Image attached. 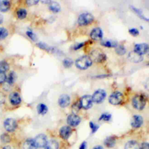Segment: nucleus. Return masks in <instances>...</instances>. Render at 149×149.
Instances as JSON below:
<instances>
[{"mask_svg":"<svg viewBox=\"0 0 149 149\" xmlns=\"http://www.w3.org/2000/svg\"><path fill=\"white\" fill-rule=\"evenodd\" d=\"M38 47L39 48H40L41 49H44V50H45L47 51H48V52H57L58 51L57 49L54 48V47H50V46H48L47 44H45V43H43V42H38L37 44Z\"/></svg>","mask_w":149,"mask_h":149,"instance_id":"aec40b11","label":"nucleus"},{"mask_svg":"<svg viewBox=\"0 0 149 149\" xmlns=\"http://www.w3.org/2000/svg\"><path fill=\"white\" fill-rule=\"evenodd\" d=\"M9 101L12 105H17L20 104L22 101L21 97L19 94L17 92L12 93L9 95Z\"/></svg>","mask_w":149,"mask_h":149,"instance_id":"2eb2a0df","label":"nucleus"},{"mask_svg":"<svg viewBox=\"0 0 149 149\" xmlns=\"http://www.w3.org/2000/svg\"><path fill=\"white\" fill-rule=\"evenodd\" d=\"M90 129L91 130V132L92 133H94L95 132H97V130L99 128V126L98 125L94 123L93 122H90Z\"/></svg>","mask_w":149,"mask_h":149,"instance_id":"e433bc0d","label":"nucleus"},{"mask_svg":"<svg viewBox=\"0 0 149 149\" xmlns=\"http://www.w3.org/2000/svg\"><path fill=\"white\" fill-rule=\"evenodd\" d=\"M143 122V118L140 115H135L132 118L131 125L133 127L139 128L142 125Z\"/></svg>","mask_w":149,"mask_h":149,"instance_id":"f3484780","label":"nucleus"},{"mask_svg":"<svg viewBox=\"0 0 149 149\" xmlns=\"http://www.w3.org/2000/svg\"><path fill=\"white\" fill-rule=\"evenodd\" d=\"M140 149H149V143L146 142L142 143Z\"/></svg>","mask_w":149,"mask_h":149,"instance_id":"79ce46f5","label":"nucleus"},{"mask_svg":"<svg viewBox=\"0 0 149 149\" xmlns=\"http://www.w3.org/2000/svg\"><path fill=\"white\" fill-rule=\"evenodd\" d=\"M115 51H116V54H118L119 55H125L126 54V49L124 47V46L119 45H118L116 47Z\"/></svg>","mask_w":149,"mask_h":149,"instance_id":"7c9ffc66","label":"nucleus"},{"mask_svg":"<svg viewBox=\"0 0 149 149\" xmlns=\"http://www.w3.org/2000/svg\"><path fill=\"white\" fill-rule=\"evenodd\" d=\"M94 20L93 16L89 13L81 14L77 19V23L80 26H86L93 22Z\"/></svg>","mask_w":149,"mask_h":149,"instance_id":"7ed1b4c3","label":"nucleus"},{"mask_svg":"<svg viewBox=\"0 0 149 149\" xmlns=\"http://www.w3.org/2000/svg\"><path fill=\"white\" fill-rule=\"evenodd\" d=\"M23 149H37V146L34 142V139H27L23 146Z\"/></svg>","mask_w":149,"mask_h":149,"instance_id":"a211bd4d","label":"nucleus"},{"mask_svg":"<svg viewBox=\"0 0 149 149\" xmlns=\"http://www.w3.org/2000/svg\"><path fill=\"white\" fill-rule=\"evenodd\" d=\"M79 104L80 107L85 109H88L90 108L93 105V100L91 96L90 95H83L81 97Z\"/></svg>","mask_w":149,"mask_h":149,"instance_id":"0eeeda50","label":"nucleus"},{"mask_svg":"<svg viewBox=\"0 0 149 149\" xmlns=\"http://www.w3.org/2000/svg\"><path fill=\"white\" fill-rule=\"evenodd\" d=\"M9 68V66L6 61L3 60L0 62V72L5 73L7 70H8Z\"/></svg>","mask_w":149,"mask_h":149,"instance_id":"c756f323","label":"nucleus"},{"mask_svg":"<svg viewBox=\"0 0 149 149\" xmlns=\"http://www.w3.org/2000/svg\"><path fill=\"white\" fill-rule=\"evenodd\" d=\"M116 143V139L114 136L108 137L104 141L105 145L109 148L113 147Z\"/></svg>","mask_w":149,"mask_h":149,"instance_id":"b1692460","label":"nucleus"},{"mask_svg":"<svg viewBox=\"0 0 149 149\" xmlns=\"http://www.w3.org/2000/svg\"><path fill=\"white\" fill-rule=\"evenodd\" d=\"M17 124L15 119L13 118H7L4 120L3 126L6 130L9 132L15 131L17 127Z\"/></svg>","mask_w":149,"mask_h":149,"instance_id":"6e6552de","label":"nucleus"},{"mask_svg":"<svg viewBox=\"0 0 149 149\" xmlns=\"http://www.w3.org/2000/svg\"><path fill=\"white\" fill-rule=\"evenodd\" d=\"M111 118V115L109 113H105L102 114L99 120H104V121H109Z\"/></svg>","mask_w":149,"mask_h":149,"instance_id":"72a5a7b5","label":"nucleus"},{"mask_svg":"<svg viewBox=\"0 0 149 149\" xmlns=\"http://www.w3.org/2000/svg\"><path fill=\"white\" fill-rule=\"evenodd\" d=\"M90 58L92 61H94L97 62H101L106 59V55L102 52L101 50L96 49L91 51L90 53Z\"/></svg>","mask_w":149,"mask_h":149,"instance_id":"20e7f679","label":"nucleus"},{"mask_svg":"<svg viewBox=\"0 0 149 149\" xmlns=\"http://www.w3.org/2000/svg\"><path fill=\"white\" fill-rule=\"evenodd\" d=\"M2 149H14V148H12V147H11L10 146H5V147H3Z\"/></svg>","mask_w":149,"mask_h":149,"instance_id":"49530a36","label":"nucleus"},{"mask_svg":"<svg viewBox=\"0 0 149 149\" xmlns=\"http://www.w3.org/2000/svg\"><path fill=\"white\" fill-rule=\"evenodd\" d=\"M123 99V94L119 91L113 92L110 96L108 99L109 102L112 105H116L120 104Z\"/></svg>","mask_w":149,"mask_h":149,"instance_id":"423d86ee","label":"nucleus"},{"mask_svg":"<svg viewBox=\"0 0 149 149\" xmlns=\"http://www.w3.org/2000/svg\"><path fill=\"white\" fill-rule=\"evenodd\" d=\"M17 78L16 74L14 72H11L9 74L8 77L6 78V82L9 85H12L16 81Z\"/></svg>","mask_w":149,"mask_h":149,"instance_id":"a878e982","label":"nucleus"},{"mask_svg":"<svg viewBox=\"0 0 149 149\" xmlns=\"http://www.w3.org/2000/svg\"><path fill=\"white\" fill-rule=\"evenodd\" d=\"M44 148L45 149H58L59 144L55 140H50L47 141Z\"/></svg>","mask_w":149,"mask_h":149,"instance_id":"5701e85b","label":"nucleus"},{"mask_svg":"<svg viewBox=\"0 0 149 149\" xmlns=\"http://www.w3.org/2000/svg\"><path fill=\"white\" fill-rule=\"evenodd\" d=\"M80 118L75 113H72L67 118V123L71 126H77L80 123Z\"/></svg>","mask_w":149,"mask_h":149,"instance_id":"9b49d317","label":"nucleus"},{"mask_svg":"<svg viewBox=\"0 0 149 149\" xmlns=\"http://www.w3.org/2000/svg\"><path fill=\"white\" fill-rule=\"evenodd\" d=\"M93 61L90 56L84 55L76 60L75 64L77 68L81 70H85L92 65Z\"/></svg>","mask_w":149,"mask_h":149,"instance_id":"f257e3e1","label":"nucleus"},{"mask_svg":"<svg viewBox=\"0 0 149 149\" xmlns=\"http://www.w3.org/2000/svg\"><path fill=\"white\" fill-rule=\"evenodd\" d=\"M149 50V45L146 43L137 44L134 45V51L137 54L143 55L148 52Z\"/></svg>","mask_w":149,"mask_h":149,"instance_id":"1a4fd4ad","label":"nucleus"},{"mask_svg":"<svg viewBox=\"0 0 149 149\" xmlns=\"http://www.w3.org/2000/svg\"><path fill=\"white\" fill-rule=\"evenodd\" d=\"M37 112L40 115H45L48 111V107L44 104H39L37 107Z\"/></svg>","mask_w":149,"mask_h":149,"instance_id":"393cba45","label":"nucleus"},{"mask_svg":"<svg viewBox=\"0 0 149 149\" xmlns=\"http://www.w3.org/2000/svg\"><path fill=\"white\" fill-rule=\"evenodd\" d=\"M144 86H145L146 88L149 90V79H148V80H147V81H146V83L144 84Z\"/></svg>","mask_w":149,"mask_h":149,"instance_id":"c03bdc74","label":"nucleus"},{"mask_svg":"<svg viewBox=\"0 0 149 149\" xmlns=\"http://www.w3.org/2000/svg\"><path fill=\"white\" fill-rule=\"evenodd\" d=\"M34 140L37 147H39V148L45 147L48 141L47 136L44 134H40L37 135L35 137Z\"/></svg>","mask_w":149,"mask_h":149,"instance_id":"9d476101","label":"nucleus"},{"mask_svg":"<svg viewBox=\"0 0 149 149\" xmlns=\"http://www.w3.org/2000/svg\"><path fill=\"white\" fill-rule=\"evenodd\" d=\"M8 30L3 27H0V40H4L8 36Z\"/></svg>","mask_w":149,"mask_h":149,"instance_id":"2f4dec72","label":"nucleus"},{"mask_svg":"<svg viewBox=\"0 0 149 149\" xmlns=\"http://www.w3.org/2000/svg\"><path fill=\"white\" fill-rule=\"evenodd\" d=\"M38 1H32V0H30V1H26V3L27 5L29 6H33V5H35L36 4H37L38 3Z\"/></svg>","mask_w":149,"mask_h":149,"instance_id":"a19ab883","label":"nucleus"},{"mask_svg":"<svg viewBox=\"0 0 149 149\" xmlns=\"http://www.w3.org/2000/svg\"><path fill=\"white\" fill-rule=\"evenodd\" d=\"M106 95L107 94L105 90L102 89H98L96 90L91 96L93 102H95L97 104L101 103L104 100V99L106 97Z\"/></svg>","mask_w":149,"mask_h":149,"instance_id":"39448f33","label":"nucleus"},{"mask_svg":"<svg viewBox=\"0 0 149 149\" xmlns=\"http://www.w3.org/2000/svg\"><path fill=\"white\" fill-rule=\"evenodd\" d=\"M27 10L24 8H20L19 10H17L16 12L17 16L18 19H24L27 16Z\"/></svg>","mask_w":149,"mask_h":149,"instance_id":"cd10ccee","label":"nucleus"},{"mask_svg":"<svg viewBox=\"0 0 149 149\" xmlns=\"http://www.w3.org/2000/svg\"><path fill=\"white\" fill-rule=\"evenodd\" d=\"M10 8V2L9 1H0V11L7 12Z\"/></svg>","mask_w":149,"mask_h":149,"instance_id":"412c9836","label":"nucleus"},{"mask_svg":"<svg viewBox=\"0 0 149 149\" xmlns=\"http://www.w3.org/2000/svg\"><path fill=\"white\" fill-rule=\"evenodd\" d=\"M73 60L70 58H67L63 59V65L65 68H69L70 67L72 66V65H73Z\"/></svg>","mask_w":149,"mask_h":149,"instance_id":"473e14b6","label":"nucleus"},{"mask_svg":"<svg viewBox=\"0 0 149 149\" xmlns=\"http://www.w3.org/2000/svg\"><path fill=\"white\" fill-rule=\"evenodd\" d=\"M72 133V129L68 126H63L59 130V135L64 140H67Z\"/></svg>","mask_w":149,"mask_h":149,"instance_id":"f8f14e48","label":"nucleus"},{"mask_svg":"<svg viewBox=\"0 0 149 149\" xmlns=\"http://www.w3.org/2000/svg\"><path fill=\"white\" fill-rule=\"evenodd\" d=\"M129 33L132 35L133 36H137V35H139V30L136 29V28H132V29H130L129 30Z\"/></svg>","mask_w":149,"mask_h":149,"instance_id":"4c0bfd02","label":"nucleus"},{"mask_svg":"<svg viewBox=\"0 0 149 149\" xmlns=\"http://www.w3.org/2000/svg\"><path fill=\"white\" fill-rule=\"evenodd\" d=\"M70 97L67 94L61 95L58 99L59 105L62 108H65L70 104Z\"/></svg>","mask_w":149,"mask_h":149,"instance_id":"4468645a","label":"nucleus"},{"mask_svg":"<svg viewBox=\"0 0 149 149\" xmlns=\"http://www.w3.org/2000/svg\"><path fill=\"white\" fill-rule=\"evenodd\" d=\"M1 139L3 143H8L10 140V138L8 134L4 133L1 135Z\"/></svg>","mask_w":149,"mask_h":149,"instance_id":"c9c22d12","label":"nucleus"},{"mask_svg":"<svg viewBox=\"0 0 149 149\" xmlns=\"http://www.w3.org/2000/svg\"><path fill=\"white\" fill-rule=\"evenodd\" d=\"M51 2V1H41L42 3H47V4H49Z\"/></svg>","mask_w":149,"mask_h":149,"instance_id":"de8ad7c7","label":"nucleus"},{"mask_svg":"<svg viewBox=\"0 0 149 149\" xmlns=\"http://www.w3.org/2000/svg\"><path fill=\"white\" fill-rule=\"evenodd\" d=\"M2 21H3V19H2V17L0 16V24H1V23L2 22Z\"/></svg>","mask_w":149,"mask_h":149,"instance_id":"09e8293b","label":"nucleus"},{"mask_svg":"<svg viewBox=\"0 0 149 149\" xmlns=\"http://www.w3.org/2000/svg\"><path fill=\"white\" fill-rule=\"evenodd\" d=\"M93 149H104V148L101 146H95Z\"/></svg>","mask_w":149,"mask_h":149,"instance_id":"a18cd8bd","label":"nucleus"},{"mask_svg":"<svg viewBox=\"0 0 149 149\" xmlns=\"http://www.w3.org/2000/svg\"><path fill=\"white\" fill-rule=\"evenodd\" d=\"M125 149H140V147L137 141L130 140L126 143Z\"/></svg>","mask_w":149,"mask_h":149,"instance_id":"4be33fe9","label":"nucleus"},{"mask_svg":"<svg viewBox=\"0 0 149 149\" xmlns=\"http://www.w3.org/2000/svg\"><path fill=\"white\" fill-rule=\"evenodd\" d=\"M128 59L132 62L134 63H139L140 62L143 61V57L142 55H140L138 54H137L136 52H135L134 51H131L129 53L128 56H127Z\"/></svg>","mask_w":149,"mask_h":149,"instance_id":"dca6fc26","label":"nucleus"},{"mask_svg":"<svg viewBox=\"0 0 149 149\" xmlns=\"http://www.w3.org/2000/svg\"><path fill=\"white\" fill-rule=\"evenodd\" d=\"M6 80V76L5 73L0 72V84L3 83Z\"/></svg>","mask_w":149,"mask_h":149,"instance_id":"58836bf2","label":"nucleus"},{"mask_svg":"<svg viewBox=\"0 0 149 149\" xmlns=\"http://www.w3.org/2000/svg\"><path fill=\"white\" fill-rule=\"evenodd\" d=\"M101 44L104 47L109 48V47H116L118 46V44L115 41H112L109 40L102 41L101 42Z\"/></svg>","mask_w":149,"mask_h":149,"instance_id":"bb28decb","label":"nucleus"},{"mask_svg":"<svg viewBox=\"0 0 149 149\" xmlns=\"http://www.w3.org/2000/svg\"><path fill=\"white\" fill-rule=\"evenodd\" d=\"M87 148V143L86 141H83L80 146L79 149H86Z\"/></svg>","mask_w":149,"mask_h":149,"instance_id":"37998d69","label":"nucleus"},{"mask_svg":"<svg viewBox=\"0 0 149 149\" xmlns=\"http://www.w3.org/2000/svg\"><path fill=\"white\" fill-rule=\"evenodd\" d=\"M26 34L27 36L31 40H33V41H36L37 40V36L36 35L33 33L32 31H26Z\"/></svg>","mask_w":149,"mask_h":149,"instance_id":"f704fd0d","label":"nucleus"},{"mask_svg":"<svg viewBox=\"0 0 149 149\" xmlns=\"http://www.w3.org/2000/svg\"><path fill=\"white\" fill-rule=\"evenodd\" d=\"M91 38L95 41H99L102 38L103 33L102 30L100 27H96L93 29L90 32Z\"/></svg>","mask_w":149,"mask_h":149,"instance_id":"ddd939ff","label":"nucleus"},{"mask_svg":"<svg viewBox=\"0 0 149 149\" xmlns=\"http://www.w3.org/2000/svg\"><path fill=\"white\" fill-rule=\"evenodd\" d=\"M84 45V42H79L76 44V45H74L73 46V49L74 50H77L80 48H81V47H83Z\"/></svg>","mask_w":149,"mask_h":149,"instance_id":"ea45409f","label":"nucleus"},{"mask_svg":"<svg viewBox=\"0 0 149 149\" xmlns=\"http://www.w3.org/2000/svg\"><path fill=\"white\" fill-rule=\"evenodd\" d=\"M146 104V99L143 95H136L132 99V105L137 110H142Z\"/></svg>","mask_w":149,"mask_h":149,"instance_id":"f03ea898","label":"nucleus"},{"mask_svg":"<svg viewBox=\"0 0 149 149\" xmlns=\"http://www.w3.org/2000/svg\"><path fill=\"white\" fill-rule=\"evenodd\" d=\"M49 9L54 12V13H58L61 11V6L59 3H58L56 2L55 1H51L49 4Z\"/></svg>","mask_w":149,"mask_h":149,"instance_id":"6ab92c4d","label":"nucleus"},{"mask_svg":"<svg viewBox=\"0 0 149 149\" xmlns=\"http://www.w3.org/2000/svg\"><path fill=\"white\" fill-rule=\"evenodd\" d=\"M130 8H132V9L141 19H143V20H144L145 21H147V22H149V19H148V18H147L146 17H145V16L143 15V13L141 12V11L140 9H137V8L134 7V6H131Z\"/></svg>","mask_w":149,"mask_h":149,"instance_id":"c85d7f7f","label":"nucleus"}]
</instances>
